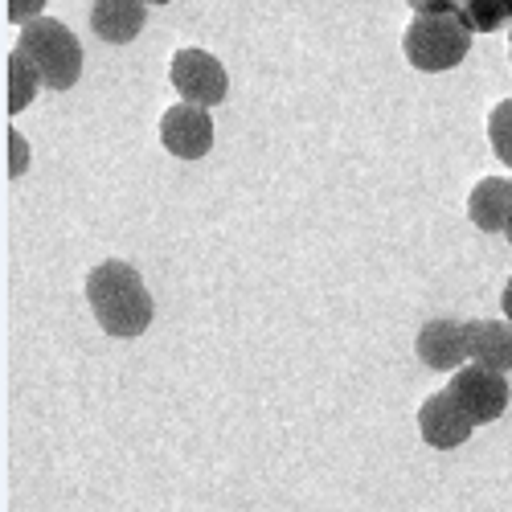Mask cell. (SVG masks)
<instances>
[{
  "instance_id": "cell-6",
  "label": "cell",
  "mask_w": 512,
  "mask_h": 512,
  "mask_svg": "<svg viewBox=\"0 0 512 512\" xmlns=\"http://www.w3.org/2000/svg\"><path fill=\"white\" fill-rule=\"evenodd\" d=\"M160 144L177 160H201L213 148V119L205 107L177 103L160 115Z\"/></svg>"
},
{
  "instance_id": "cell-13",
  "label": "cell",
  "mask_w": 512,
  "mask_h": 512,
  "mask_svg": "<svg viewBox=\"0 0 512 512\" xmlns=\"http://www.w3.org/2000/svg\"><path fill=\"white\" fill-rule=\"evenodd\" d=\"M467 29L472 33H496L504 25H512V0H463V13Z\"/></svg>"
},
{
  "instance_id": "cell-7",
  "label": "cell",
  "mask_w": 512,
  "mask_h": 512,
  "mask_svg": "<svg viewBox=\"0 0 512 512\" xmlns=\"http://www.w3.org/2000/svg\"><path fill=\"white\" fill-rule=\"evenodd\" d=\"M418 431H422V439L431 443L435 451H455V447H463L467 439H472L476 422L467 418V410L455 402L451 390H439V394H431V398L422 402Z\"/></svg>"
},
{
  "instance_id": "cell-21",
  "label": "cell",
  "mask_w": 512,
  "mask_h": 512,
  "mask_svg": "<svg viewBox=\"0 0 512 512\" xmlns=\"http://www.w3.org/2000/svg\"><path fill=\"white\" fill-rule=\"evenodd\" d=\"M508 58H512V33H508Z\"/></svg>"
},
{
  "instance_id": "cell-18",
  "label": "cell",
  "mask_w": 512,
  "mask_h": 512,
  "mask_svg": "<svg viewBox=\"0 0 512 512\" xmlns=\"http://www.w3.org/2000/svg\"><path fill=\"white\" fill-rule=\"evenodd\" d=\"M500 308H504V316H508V324H512V279L504 283V295H500Z\"/></svg>"
},
{
  "instance_id": "cell-5",
  "label": "cell",
  "mask_w": 512,
  "mask_h": 512,
  "mask_svg": "<svg viewBox=\"0 0 512 512\" xmlns=\"http://www.w3.org/2000/svg\"><path fill=\"white\" fill-rule=\"evenodd\" d=\"M455 402L467 410V418H472L476 426L484 422H496L504 410H508V377L504 373H492L484 365H463L455 377H451V386Z\"/></svg>"
},
{
  "instance_id": "cell-14",
  "label": "cell",
  "mask_w": 512,
  "mask_h": 512,
  "mask_svg": "<svg viewBox=\"0 0 512 512\" xmlns=\"http://www.w3.org/2000/svg\"><path fill=\"white\" fill-rule=\"evenodd\" d=\"M488 140H492L496 160L512 168V99L492 107V115H488Z\"/></svg>"
},
{
  "instance_id": "cell-20",
  "label": "cell",
  "mask_w": 512,
  "mask_h": 512,
  "mask_svg": "<svg viewBox=\"0 0 512 512\" xmlns=\"http://www.w3.org/2000/svg\"><path fill=\"white\" fill-rule=\"evenodd\" d=\"M144 5H168V0H144Z\"/></svg>"
},
{
  "instance_id": "cell-15",
  "label": "cell",
  "mask_w": 512,
  "mask_h": 512,
  "mask_svg": "<svg viewBox=\"0 0 512 512\" xmlns=\"http://www.w3.org/2000/svg\"><path fill=\"white\" fill-rule=\"evenodd\" d=\"M41 9H46V0H5V17L17 21V25H29L41 17Z\"/></svg>"
},
{
  "instance_id": "cell-10",
  "label": "cell",
  "mask_w": 512,
  "mask_h": 512,
  "mask_svg": "<svg viewBox=\"0 0 512 512\" xmlns=\"http://www.w3.org/2000/svg\"><path fill=\"white\" fill-rule=\"evenodd\" d=\"M467 353L492 373L512 369V324L508 320H467Z\"/></svg>"
},
{
  "instance_id": "cell-16",
  "label": "cell",
  "mask_w": 512,
  "mask_h": 512,
  "mask_svg": "<svg viewBox=\"0 0 512 512\" xmlns=\"http://www.w3.org/2000/svg\"><path fill=\"white\" fill-rule=\"evenodd\" d=\"M414 17H435V13H463V0H406Z\"/></svg>"
},
{
  "instance_id": "cell-11",
  "label": "cell",
  "mask_w": 512,
  "mask_h": 512,
  "mask_svg": "<svg viewBox=\"0 0 512 512\" xmlns=\"http://www.w3.org/2000/svg\"><path fill=\"white\" fill-rule=\"evenodd\" d=\"M467 218H472L484 234H504L512 218V181L504 177H484L472 197H467Z\"/></svg>"
},
{
  "instance_id": "cell-3",
  "label": "cell",
  "mask_w": 512,
  "mask_h": 512,
  "mask_svg": "<svg viewBox=\"0 0 512 512\" xmlns=\"http://www.w3.org/2000/svg\"><path fill=\"white\" fill-rule=\"evenodd\" d=\"M406 62L422 74L451 70L472 50V29L459 13H435V17H414L402 33Z\"/></svg>"
},
{
  "instance_id": "cell-4",
  "label": "cell",
  "mask_w": 512,
  "mask_h": 512,
  "mask_svg": "<svg viewBox=\"0 0 512 512\" xmlns=\"http://www.w3.org/2000/svg\"><path fill=\"white\" fill-rule=\"evenodd\" d=\"M168 74H173L177 95L185 103H193V107H218L226 99V91H230L226 66L209 50H177Z\"/></svg>"
},
{
  "instance_id": "cell-8",
  "label": "cell",
  "mask_w": 512,
  "mask_h": 512,
  "mask_svg": "<svg viewBox=\"0 0 512 512\" xmlns=\"http://www.w3.org/2000/svg\"><path fill=\"white\" fill-rule=\"evenodd\" d=\"M414 353L426 369H443V373H459L467 353V324L459 320H426L414 336Z\"/></svg>"
},
{
  "instance_id": "cell-1",
  "label": "cell",
  "mask_w": 512,
  "mask_h": 512,
  "mask_svg": "<svg viewBox=\"0 0 512 512\" xmlns=\"http://www.w3.org/2000/svg\"><path fill=\"white\" fill-rule=\"evenodd\" d=\"M87 304H91L99 328L119 340L148 332V324L156 316V304H152L140 271L123 259H107L87 275Z\"/></svg>"
},
{
  "instance_id": "cell-12",
  "label": "cell",
  "mask_w": 512,
  "mask_h": 512,
  "mask_svg": "<svg viewBox=\"0 0 512 512\" xmlns=\"http://www.w3.org/2000/svg\"><path fill=\"white\" fill-rule=\"evenodd\" d=\"M41 87H46V82H41L37 66H33L21 50H9V58H5V111H9V115L25 111V107L37 99Z\"/></svg>"
},
{
  "instance_id": "cell-9",
  "label": "cell",
  "mask_w": 512,
  "mask_h": 512,
  "mask_svg": "<svg viewBox=\"0 0 512 512\" xmlns=\"http://www.w3.org/2000/svg\"><path fill=\"white\" fill-rule=\"evenodd\" d=\"M148 21L144 0H91V29L111 41V46H127L136 41Z\"/></svg>"
},
{
  "instance_id": "cell-2",
  "label": "cell",
  "mask_w": 512,
  "mask_h": 512,
  "mask_svg": "<svg viewBox=\"0 0 512 512\" xmlns=\"http://www.w3.org/2000/svg\"><path fill=\"white\" fill-rule=\"evenodd\" d=\"M17 50L37 66L41 82H46L50 91H70L82 74V41L74 37L70 25H62L54 17H37V21L21 25Z\"/></svg>"
},
{
  "instance_id": "cell-19",
  "label": "cell",
  "mask_w": 512,
  "mask_h": 512,
  "mask_svg": "<svg viewBox=\"0 0 512 512\" xmlns=\"http://www.w3.org/2000/svg\"><path fill=\"white\" fill-rule=\"evenodd\" d=\"M504 238H508V242H512V218H508V230H504Z\"/></svg>"
},
{
  "instance_id": "cell-17",
  "label": "cell",
  "mask_w": 512,
  "mask_h": 512,
  "mask_svg": "<svg viewBox=\"0 0 512 512\" xmlns=\"http://www.w3.org/2000/svg\"><path fill=\"white\" fill-rule=\"evenodd\" d=\"M25 140L21 132H9V177H21V168H25Z\"/></svg>"
}]
</instances>
